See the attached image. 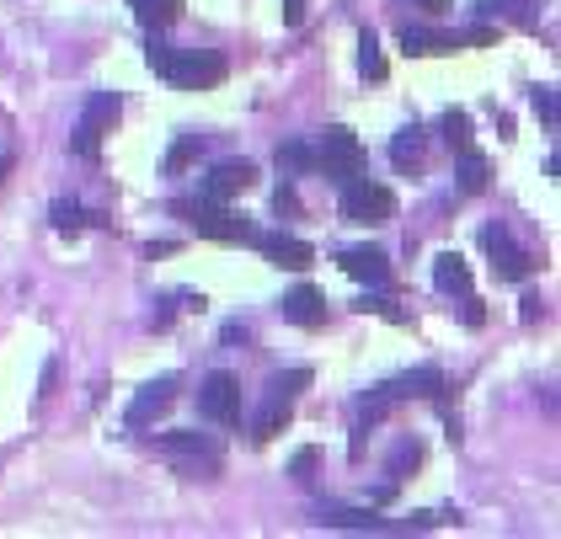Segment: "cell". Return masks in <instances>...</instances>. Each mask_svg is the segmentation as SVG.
<instances>
[{"mask_svg": "<svg viewBox=\"0 0 561 539\" xmlns=\"http://www.w3.org/2000/svg\"><path fill=\"white\" fill-rule=\"evenodd\" d=\"M145 65H150L156 76H167L176 91H209V85L225 81V59L209 54V48H167L161 38H150Z\"/></svg>", "mask_w": 561, "mask_h": 539, "instance_id": "obj_1", "label": "cell"}, {"mask_svg": "<svg viewBox=\"0 0 561 539\" xmlns=\"http://www.w3.org/2000/svg\"><path fill=\"white\" fill-rule=\"evenodd\" d=\"M161 455L176 465V475H187V481H215L219 475V444L215 438H198V433H167L161 444H156Z\"/></svg>", "mask_w": 561, "mask_h": 539, "instance_id": "obj_2", "label": "cell"}, {"mask_svg": "<svg viewBox=\"0 0 561 539\" xmlns=\"http://www.w3.org/2000/svg\"><path fill=\"white\" fill-rule=\"evenodd\" d=\"M316 171H327L337 187L353 182V176L364 171V145H358V134L343 124L327 128V134H321V150H316Z\"/></svg>", "mask_w": 561, "mask_h": 539, "instance_id": "obj_3", "label": "cell"}, {"mask_svg": "<svg viewBox=\"0 0 561 539\" xmlns=\"http://www.w3.org/2000/svg\"><path fill=\"white\" fill-rule=\"evenodd\" d=\"M390 214H396V198H390V187L380 182H343V219L347 225H364V230H375V225H386Z\"/></svg>", "mask_w": 561, "mask_h": 539, "instance_id": "obj_4", "label": "cell"}, {"mask_svg": "<svg viewBox=\"0 0 561 539\" xmlns=\"http://www.w3.org/2000/svg\"><path fill=\"white\" fill-rule=\"evenodd\" d=\"M124 118V102H118V91H96L87 102V118L76 128V156H87L96 161V150H102V134H113V124Z\"/></svg>", "mask_w": 561, "mask_h": 539, "instance_id": "obj_5", "label": "cell"}, {"mask_svg": "<svg viewBox=\"0 0 561 539\" xmlns=\"http://www.w3.org/2000/svg\"><path fill=\"white\" fill-rule=\"evenodd\" d=\"M481 246H486V256H492V267H497V278H508V284H518V278H529V267H535V256L518 246L514 236L503 230V225H486L481 230Z\"/></svg>", "mask_w": 561, "mask_h": 539, "instance_id": "obj_6", "label": "cell"}, {"mask_svg": "<svg viewBox=\"0 0 561 539\" xmlns=\"http://www.w3.org/2000/svg\"><path fill=\"white\" fill-rule=\"evenodd\" d=\"M193 214V230L198 236H209V241H252V225L247 219H236L230 208L209 204V198H198V204H182Z\"/></svg>", "mask_w": 561, "mask_h": 539, "instance_id": "obj_7", "label": "cell"}, {"mask_svg": "<svg viewBox=\"0 0 561 539\" xmlns=\"http://www.w3.org/2000/svg\"><path fill=\"white\" fill-rule=\"evenodd\" d=\"M198 412L209 416V422H241V385L230 379V374H209L204 385H198Z\"/></svg>", "mask_w": 561, "mask_h": 539, "instance_id": "obj_8", "label": "cell"}, {"mask_svg": "<svg viewBox=\"0 0 561 539\" xmlns=\"http://www.w3.org/2000/svg\"><path fill=\"white\" fill-rule=\"evenodd\" d=\"M176 385H182L176 374H161V379H150V385H145V390H139V395L129 401V416H124V422H129L134 433H139V427H150V422H156V416H161V412H167V406L176 401Z\"/></svg>", "mask_w": 561, "mask_h": 539, "instance_id": "obj_9", "label": "cell"}, {"mask_svg": "<svg viewBox=\"0 0 561 539\" xmlns=\"http://www.w3.org/2000/svg\"><path fill=\"white\" fill-rule=\"evenodd\" d=\"M257 182V167L252 161H225L204 176V187H198V198H209V204H225V198H236V193H247Z\"/></svg>", "mask_w": 561, "mask_h": 539, "instance_id": "obj_10", "label": "cell"}, {"mask_svg": "<svg viewBox=\"0 0 561 539\" xmlns=\"http://www.w3.org/2000/svg\"><path fill=\"white\" fill-rule=\"evenodd\" d=\"M257 241V251L273 262V267H284V273H305L310 262H316V251L305 246L300 236H252Z\"/></svg>", "mask_w": 561, "mask_h": 539, "instance_id": "obj_11", "label": "cell"}, {"mask_svg": "<svg viewBox=\"0 0 561 539\" xmlns=\"http://www.w3.org/2000/svg\"><path fill=\"white\" fill-rule=\"evenodd\" d=\"M278 316H284L289 326H305V332H316V326H327V299L310 289V284H300L295 294H284Z\"/></svg>", "mask_w": 561, "mask_h": 539, "instance_id": "obj_12", "label": "cell"}, {"mask_svg": "<svg viewBox=\"0 0 561 539\" xmlns=\"http://www.w3.org/2000/svg\"><path fill=\"white\" fill-rule=\"evenodd\" d=\"M343 273H347V278H358V284H375V289H386V284H390L386 251H375V246L343 251Z\"/></svg>", "mask_w": 561, "mask_h": 539, "instance_id": "obj_13", "label": "cell"}, {"mask_svg": "<svg viewBox=\"0 0 561 539\" xmlns=\"http://www.w3.org/2000/svg\"><path fill=\"white\" fill-rule=\"evenodd\" d=\"M433 284H438V294H471V267H466V256L460 251H444L438 262H433Z\"/></svg>", "mask_w": 561, "mask_h": 539, "instance_id": "obj_14", "label": "cell"}, {"mask_svg": "<svg viewBox=\"0 0 561 539\" xmlns=\"http://www.w3.org/2000/svg\"><path fill=\"white\" fill-rule=\"evenodd\" d=\"M316 524H327V529H369V535H380V529H390L386 518L375 513V507H327Z\"/></svg>", "mask_w": 561, "mask_h": 539, "instance_id": "obj_15", "label": "cell"}, {"mask_svg": "<svg viewBox=\"0 0 561 539\" xmlns=\"http://www.w3.org/2000/svg\"><path fill=\"white\" fill-rule=\"evenodd\" d=\"M401 48H407V54H449V48H460V38H455V33H433L423 22H407V27H401Z\"/></svg>", "mask_w": 561, "mask_h": 539, "instance_id": "obj_16", "label": "cell"}, {"mask_svg": "<svg viewBox=\"0 0 561 539\" xmlns=\"http://www.w3.org/2000/svg\"><path fill=\"white\" fill-rule=\"evenodd\" d=\"M289 416H295V401H289V395H267V401H262L257 427H252V444H267V438H278V433L289 427Z\"/></svg>", "mask_w": 561, "mask_h": 539, "instance_id": "obj_17", "label": "cell"}, {"mask_svg": "<svg viewBox=\"0 0 561 539\" xmlns=\"http://www.w3.org/2000/svg\"><path fill=\"white\" fill-rule=\"evenodd\" d=\"M438 390H444V374L438 369H412V374H401V379H390L386 385L390 401H407V395H438Z\"/></svg>", "mask_w": 561, "mask_h": 539, "instance_id": "obj_18", "label": "cell"}, {"mask_svg": "<svg viewBox=\"0 0 561 539\" xmlns=\"http://www.w3.org/2000/svg\"><path fill=\"white\" fill-rule=\"evenodd\" d=\"M390 161L401 171H412V167H423V128L417 124H407L396 139H390Z\"/></svg>", "mask_w": 561, "mask_h": 539, "instance_id": "obj_19", "label": "cell"}, {"mask_svg": "<svg viewBox=\"0 0 561 539\" xmlns=\"http://www.w3.org/2000/svg\"><path fill=\"white\" fill-rule=\"evenodd\" d=\"M417 465H423V444H417V438H401V444L390 449V459H386L390 486H401V481H407V475H412Z\"/></svg>", "mask_w": 561, "mask_h": 539, "instance_id": "obj_20", "label": "cell"}, {"mask_svg": "<svg viewBox=\"0 0 561 539\" xmlns=\"http://www.w3.org/2000/svg\"><path fill=\"white\" fill-rule=\"evenodd\" d=\"M134 16L150 27V33H161V27H172L176 16H182V0H129Z\"/></svg>", "mask_w": 561, "mask_h": 539, "instance_id": "obj_21", "label": "cell"}, {"mask_svg": "<svg viewBox=\"0 0 561 539\" xmlns=\"http://www.w3.org/2000/svg\"><path fill=\"white\" fill-rule=\"evenodd\" d=\"M476 16H503V22H518V27H535V11L529 0H476Z\"/></svg>", "mask_w": 561, "mask_h": 539, "instance_id": "obj_22", "label": "cell"}, {"mask_svg": "<svg viewBox=\"0 0 561 539\" xmlns=\"http://www.w3.org/2000/svg\"><path fill=\"white\" fill-rule=\"evenodd\" d=\"M358 70H364V81H386V70H390L386 54H380V38L369 27L358 33Z\"/></svg>", "mask_w": 561, "mask_h": 539, "instance_id": "obj_23", "label": "cell"}, {"mask_svg": "<svg viewBox=\"0 0 561 539\" xmlns=\"http://www.w3.org/2000/svg\"><path fill=\"white\" fill-rule=\"evenodd\" d=\"M278 171H284V176H300V171H316V150H310V145H300V139L278 145Z\"/></svg>", "mask_w": 561, "mask_h": 539, "instance_id": "obj_24", "label": "cell"}, {"mask_svg": "<svg viewBox=\"0 0 561 539\" xmlns=\"http://www.w3.org/2000/svg\"><path fill=\"white\" fill-rule=\"evenodd\" d=\"M198 156H204V134H182L172 150H167V171H187Z\"/></svg>", "mask_w": 561, "mask_h": 539, "instance_id": "obj_25", "label": "cell"}, {"mask_svg": "<svg viewBox=\"0 0 561 539\" xmlns=\"http://www.w3.org/2000/svg\"><path fill=\"white\" fill-rule=\"evenodd\" d=\"M486 176H492L486 156H476V150H460V187H466V193H481V187H486Z\"/></svg>", "mask_w": 561, "mask_h": 539, "instance_id": "obj_26", "label": "cell"}, {"mask_svg": "<svg viewBox=\"0 0 561 539\" xmlns=\"http://www.w3.org/2000/svg\"><path fill=\"white\" fill-rule=\"evenodd\" d=\"M48 219H54V230H59V236H81V225H87V214H81L76 198H59V204L48 208Z\"/></svg>", "mask_w": 561, "mask_h": 539, "instance_id": "obj_27", "label": "cell"}, {"mask_svg": "<svg viewBox=\"0 0 561 539\" xmlns=\"http://www.w3.org/2000/svg\"><path fill=\"white\" fill-rule=\"evenodd\" d=\"M438 128H444V145H449V150H471V118H466L460 107H449Z\"/></svg>", "mask_w": 561, "mask_h": 539, "instance_id": "obj_28", "label": "cell"}, {"mask_svg": "<svg viewBox=\"0 0 561 539\" xmlns=\"http://www.w3.org/2000/svg\"><path fill=\"white\" fill-rule=\"evenodd\" d=\"M305 385H310V369H289V374H278V379L267 385V395H289V401H295Z\"/></svg>", "mask_w": 561, "mask_h": 539, "instance_id": "obj_29", "label": "cell"}, {"mask_svg": "<svg viewBox=\"0 0 561 539\" xmlns=\"http://www.w3.org/2000/svg\"><path fill=\"white\" fill-rule=\"evenodd\" d=\"M316 465H321V455H316V449H300V455L289 459V475H295L300 486H310V481H316Z\"/></svg>", "mask_w": 561, "mask_h": 539, "instance_id": "obj_30", "label": "cell"}, {"mask_svg": "<svg viewBox=\"0 0 561 539\" xmlns=\"http://www.w3.org/2000/svg\"><path fill=\"white\" fill-rule=\"evenodd\" d=\"M535 113L557 128V85H535Z\"/></svg>", "mask_w": 561, "mask_h": 539, "instance_id": "obj_31", "label": "cell"}, {"mask_svg": "<svg viewBox=\"0 0 561 539\" xmlns=\"http://www.w3.org/2000/svg\"><path fill=\"white\" fill-rule=\"evenodd\" d=\"M273 208H278V214H300V198H295V187H278V193H273Z\"/></svg>", "mask_w": 561, "mask_h": 539, "instance_id": "obj_32", "label": "cell"}, {"mask_svg": "<svg viewBox=\"0 0 561 539\" xmlns=\"http://www.w3.org/2000/svg\"><path fill=\"white\" fill-rule=\"evenodd\" d=\"M278 11H284V27H300L305 22V0H284Z\"/></svg>", "mask_w": 561, "mask_h": 539, "instance_id": "obj_33", "label": "cell"}, {"mask_svg": "<svg viewBox=\"0 0 561 539\" xmlns=\"http://www.w3.org/2000/svg\"><path fill=\"white\" fill-rule=\"evenodd\" d=\"M540 316H546V305H540V299L529 294V299H524V321H540Z\"/></svg>", "mask_w": 561, "mask_h": 539, "instance_id": "obj_34", "label": "cell"}, {"mask_svg": "<svg viewBox=\"0 0 561 539\" xmlns=\"http://www.w3.org/2000/svg\"><path fill=\"white\" fill-rule=\"evenodd\" d=\"M225 342H252V332H247V326H236V321H230V326H225Z\"/></svg>", "mask_w": 561, "mask_h": 539, "instance_id": "obj_35", "label": "cell"}, {"mask_svg": "<svg viewBox=\"0 0 561 539\" xmlns=\"http://www.w3.org/2000/svg\"><path fill=\"white\" fill-rule=\"evenodd\" d=\"M417 5H423V11H433V16H444V11H449V0H417Z\"/></svg>", "mask_w": 561, "mask_h": 539, "instance_id": "obj_36", "label": "cell"}, {"mask_svg": "<svg viewBox=\"0 0 561 539\" xmlns=\"http://www.w3.org/2000/svg\"><path fill=\"white\" fill-rule=\"evenodd\" d=\"M5 171H11V156H0V176H5Z\"/></svg>", "mask_w": 561, "mask_h": 539, "instance_id": "obj_37", "label": "cell"}]
</instances>
